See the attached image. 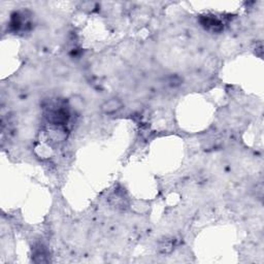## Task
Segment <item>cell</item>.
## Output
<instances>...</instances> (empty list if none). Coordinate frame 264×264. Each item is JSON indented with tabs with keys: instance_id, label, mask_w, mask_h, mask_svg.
<instances>
[{
	"instance_id": "cell-1",
	"label": "cell",
	"mask_w": 264,
	"mask_h": 264,
	"mask_svg": "<svg viewBox=\"0 0 264 264\" xmlns=\"http://www.w3.org/2000/svg\"><path fill=\"white\" fill-rule=\"evenodd\" d=\"M199 22L205 30H209L214 33H219L224 29L223 22L214 15L201 16Z\"/></svg>"
},
{
	"instance_id": "cell-2",
	"label": "cell",
	"mask_w": 264,
	"mask_h": 264,
	"mask_svg": "<svg viewBox=\"0 0 264 264\" xmlns=\"http://www.w3.org/2000/svg\"><path fill=\"white\" fill-rule=\"evenodd\" d=\"M123 108V102L119 98H110L102 103L101 110L106 115H112Z\"/></svg>"
}]
</instances>
